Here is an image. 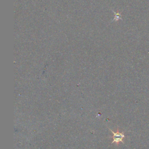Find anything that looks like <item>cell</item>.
<instances>
[{"label": "cell", "instance_id": "1", "mask_svg": "<svg viewBox=\"0 0 149 149\" xmlns=\"http://www.w3.org/2000/svg\"><path fill=\"white\" fill-rule=\"evenodd\" d=\"M109 130L113 134V136L112 137H111L113 139V141L111 142V144L115 143L116 144V145L118 146L119 144V143H120V142L124 143V141L123 140V139L125 137L124 132H119L118 129L117 130L116 132H114L113 130H112L110 129H109Z\"/></svg>", "mask_w": 149, "mask_h": 149}]
</instances>
